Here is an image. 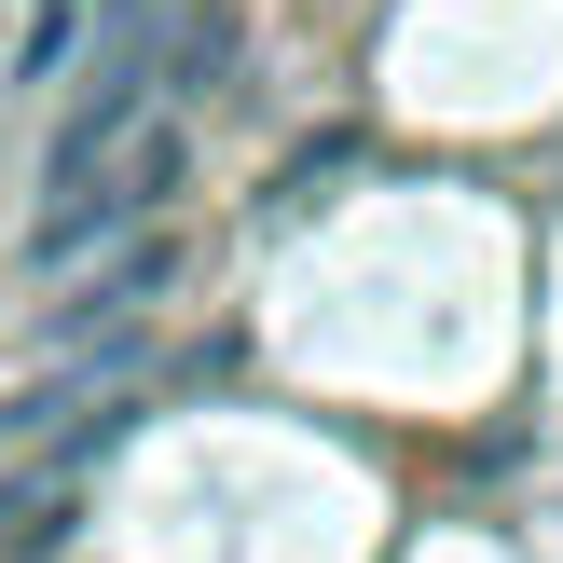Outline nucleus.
<instances>
[{"label":"nucleus","mask_w":563,"mask_h":563,"mask_svg":"<svg viewBox=\"0 0 563 563\" xmlns=\"http://www.w3.org/2000/svg\"><path fill=\"white\" fill-rule=\"evenodd\" d=\"M192 179V124H110V137H55L42 152V207H27V275H69L124 234H165V192Z\"/></svg>","instance_id":"nucleus-1"},{"label":"nucleus","mask_w":563,"mask_h":563,"mask_svg":"<svg viewBox=\"0 0 563 563\" xmlns=\"http://www.w3.org/2000/svg\"><path fill=\"white\" fill-rule=\"evenodd\" d=\"M165 289H179V234H124V247H97V262H69V289H55V317H42V357H55V372H82L97 344L152 330Z\"/></svg>","instance_id":"nucleus-2"},{"label":"nucleus","mask_w":563,"mask_h":563,"mask_svg":"<svg viewBox=\"0 0 563 563\" xmlns=\"http://www.w3.org/2000/svg\"><path fill=\"white\" fill-rule=\"evenodd\" d=\"M97 27H110V0H27V27H14V97L69 82L82 55H97Z\"/></svg>","instance_id":"nucleus-3"}]
</instances>
